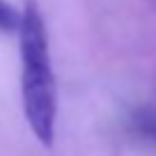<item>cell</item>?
Instances as JSON below:
<instances>
[{"label": "cell", "mask_w": 156, "mask_h": 156, "mask_svg": "<svg viewBox=\"0 0 156 156\" xmlns=\"http://www.w3.org/2000/svg\"><path fill=\"white\" fill-rule=\"evenodd\" d=\"M21 21H23V12H19L7 0H0V32H7V34L19 32Z\"/></svg>", "instance_id": "3957f363"}, {"label": "cell", "mask_w": 156, "mask_h": 156, "mask_svg": "<svg viewBox=\"0 0 156 156\" xmlns=\"http://www.w3.org/2000/svg\"><path fill=\"white\" fill-rule=\"evenodd\" d=\"M23 21L19 30L21 44V94H23V112L30 131L44 147L55 142V124H58V90L48 53V34L41 9L34 0L23 5Z\"/></svg>", "instance_id": "6da1fadb"}, {"label": "cell", "mask_w": 156, "mask_h": 156, "mask_svg": "<svg viewBox=\"0 0 156 156\" xmlns=\"http://www.w3.org/2000/svg\"><path fill=\"white\" fill-rule=\"evenodd\" d=\"M129 131L140 140L156 145V106H142L133 110L129 117Z\"/></svg>", "instance_id": "7a4b0ae2"}]
</instances>
